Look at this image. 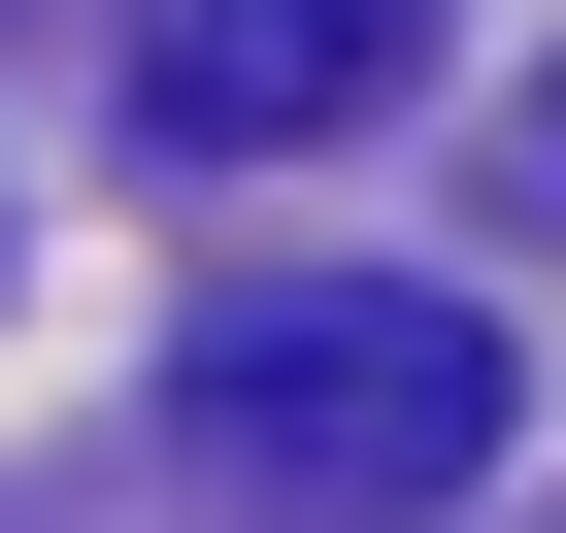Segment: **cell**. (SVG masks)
<instances>
[{
	"label": "cell",
	"mask_w": 566,
	"mask_h": 533,
	"mask_svg": "<svg viewBox=\"0 0 566 533\" xmlns=\"http://www.w3.org/2000/svg\"><path fill=\"white\" fill-rule=\"evenodd\" d=\"M433 0H134V134L167 167H266V134H367Z\"/></svg>",
	"instance_id": "7a4b0ae2"
},
{
	"label": "cell",
	"mask_w": 566,
	"mask_h": 533,
	"mask_svg": "<svg viewBox=\"0 0 566 533\" xmlns=\"http://www.w3.org/2000/svg\"><path fill=\"white\" fill-rule=\"evenodd\" d=\"M500 433H533V367L433 301V266H334V301H233L200 334V467L301 500V533H433Z\"/></svg>",
	"instance_id": "6da1fadb"
}]
</instances>
